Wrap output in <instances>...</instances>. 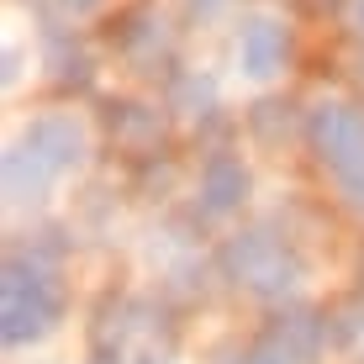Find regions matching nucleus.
I'll return each mask as SVG.
<instances>
[{"instance_id": "obj_1", "label": "nucleus", "mask_w": 364, "mask_h": 364, "mask_svg": "<svg viewBox=\"0 0 364 364\" xmlns=\"http://www.w3.org/2000/svg\"><path fill=\"white\" fill-rule=\"evenodd\" d=\"M85 159V127L74 117H37L21 143L6 154V196L16 200H37L64 169H74Z\"/></svg>"}, {"instance_id": "obj_2", "label": "nucleus", "mask_w": 364, "mask_h": 364, "mask_svg": "<svg viewBox=\"0 0 364 364\" xmlns=\"http://www.w3.org/2000/svg\"><path fill=\"white\" fill-rule=\"evenodd\" d=\"M0 291H6V328H0L6 343H32V338H43L58 322V311H64L58 280L43 264H32V259H11Z\"/></svg>"}, {"instance_id": "obj_3", "label": "nucleus", "mask_w": 364, "mask_h": 364, "mask_svg": "<svg viewBox=\"0 0 364 364\" xmlns=\"http://www.w3.org/2000/svg\"><path fill=\"white\" fill-rule=\"evenodd\" d=\"M311 148L338 174L343 196L364 206V117L348 106H317L311 111Z\"/></svg>"}, {"instance_id": "obj_4", "label": "nucleus", "mask_w": 364, "mask_h": 364, "mask_svg": "<svg viewBox=\"0 0 364 364\" xmlns=\"http://www.w3.org/2000/svg\"><path fill=\"white\" fill-rule=\"evenodd\" d=\"M228 274L254 296H285L301 280V264L269 232H243V237L228 243Z\"/></svg>"}, {"instance_id": "obj_5", "label": "nucleus", "mask_w": 364, "mask_h": 364, "mask_svg": "<svg viewBox=\"0 0 364 364\" xmlns=\"http://www.w3.org/2000/svg\"><path fill=\"white\" fill-rule=\"evenodd\" d=\"M237 53H243V74H254V80L280 74V64H285V27H274V21H248Z\"/></svg>"}, {"instance_id": "obj_6", "label": "nucleus", "mask_w": 364, "mask_h": 364, "mask_svg": "<svg viewBox=\"0 0 364 364\" xmlns=\"http://www.w3.org/2000/svg\"><path fill=\"white\" fill-rule=\"evenodd\" d=\"M200 196H206L211 211H232L237 200L248 196V174H243V164H237V159H228V154H217L206 169H200Z\"/></svg>"}, {"instance_id": "obj_7", "label": "nucleus", "mask_w": 364, "mask_h": 364, "mask_svg": "<svg viewBox=\"0 0 364 364\" xmlns=\"http://www.w3.org/2000/svg\"><path fill=\"white\" fill-rule=\"evenodd\" d=\"M228 364H280V359H274V354H269V348H264V343H259V348H254V354H243V359H228Z\"/></svg>"}, {"instance_id": "obj_8", "label": "nucleus", "mask_w": 364, "mask_h": 364, "mask_svg": "<svg viewBox=\"0 0 364 364\" xmlns=\"http://www.w3.org/2000/svg\"><path fill=\"white\" fill-rule=\"evenodd\" d=\"M348 27H354V37H364V0H348Z\"/></svg>"}, {"instance_id": "obj_9", "label": "nucleus", "mask_w": 364, "mask_h": 364, "mask_svg": "<svg viewBox=\"0 0 364 364\" xmlns=\"http://www.w3.org/2000/svg\"><path fill=\"white\" fill-rule=\"evenodd\" d=\"M64 6H74V11H90V6H100V0H64Z\"/></svg>"}]
</instances>
